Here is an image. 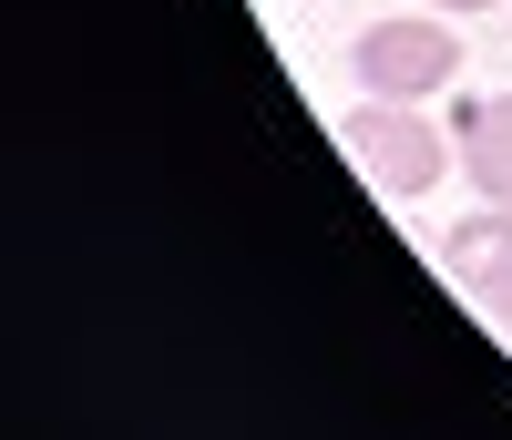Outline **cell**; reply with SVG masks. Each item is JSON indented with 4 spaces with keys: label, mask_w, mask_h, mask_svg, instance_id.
<instances>
[{
    "label": "cell",
    "mask_w": 512,
    "mask_h": 440,
    "mask_svg": "<svg viewBox=\"0 0 512 440\" xmlns=\"http://www.w3.org/2000/svg\"><path fill=\"white\" fill-rule=\"evenodd\" d=\"M349 72L369 82L379 103H431L441 82H461V31L451 11H400V21H369L349 41Z\"/></svg>",
    "instance_id": "cell-2"
},
{
    "label": "cell",
    "mask_w": 512,
    "mask_h": 440,
    "mask_svg": "<svg viewBox=\"0 0 512 440\" xmlns=\"http://www.w3.org/2000/svg\"><path fill=\"white\" fill-rule=\"evenodd\" d=\"M451 144H461V174H472V195L512 215V93H482L451 113Z\"/></svg>",
    "instance_id": "cell-4"
},
{
    "label": "cell",
    "mask_w": 512,
    "mask_h": 440,
    "mask_svg": "<svg viewBox=\"0 0 512 440\" xmlns=\"http://www.w3.org/2000/svg\"><path fill=\"white\" fill-rule=\"evenodd\" d=\"M431 11H451V21H461V11H492V0H431Z\"/></svg>",
    "instance_id": "cell-5"
},
{
    "label": "cell",
    "mask_w": 512,
    "mask_h": 440,
    "mask_svg": "<svg viewBox=\"0 0 512 440\" xmlns=\"http://www.w3.org/2000/svg\"><path fill=\"white\" fill-rule=\"evenodd\" d=\"M441 277L482 307V318H502L512 328V215L492 205V215H461V226L441 236Z\"/></svg>",
    "instance_id": "cell-3"
},
{
    "label": "cell",
    "mask_w": 512,
    "mask_h": 440,
    "mask_svg": "<svg viewBox=\"0 0 512 440\" xmlns=\"http://www.w3.org/2000/svg\"><path fill=\"white\" fill-rule=\"evenodd\" d=\"M338 154H349V164H359L390 205H410V195H431L441 174H451V154H461V144H451L420 103H379V93H369V103L338 113Z\"/></svg>",
    "instance_id": "cell-1"
}]
</instances>
